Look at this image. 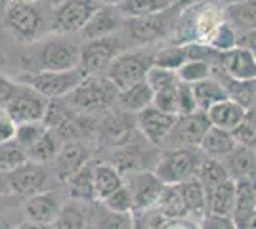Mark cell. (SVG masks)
<instances>
[{
    "mask_svg": "<svg viewBox=\"0 0 256 229\" xmlns=\"http://www.w3.org/2000/svg\"><path fill=\"white\" fill-rule=\"evenodd\" d=\"M203 151L199 147L192 149H168L162 151L153 172L159 176L164 186H182L199 178V170L204 163Z\"/></svg>",
    "mask_w": 256,
    "mask_h": 229,
    "instance_id": "6da1fadb",
    "label": "cell"
},
{
    "mask_svg": "<svg viewBox=\"0 0 256 229\" xmlns=\"http://www.w3.org/2000/svg\"><path fill=\"white\" fill-rule=\"evenodd\" d=\"M65 99L82 113H100L118 103V90L107 76L92 75L86 76Z\"/></svg>",
    "mask_w": 256,
    "mask_h": 229,
    "instance_id": "7a4b0ae2",
    "label": "cell"
},
{
    "mask_svg": "<svg viewBox=\"0 0 256 229\" xmlns=\"http://www.w3.org/2000/svg\"><path fill=\"white\" fill-rule=\"evenodd\" d=\"M86 78L84 71L80 67L71 71H32L22 73L18 76V82L25 86H31L46 99H58L69 96L82 80Z\"/></svg>",
    "mask_w": 256,
    "mask_h": 229,
    "instance_id": "3957f363",
    "label": "cell"
},
{
    "mask_svg": "<svg viewBox=\"0 0 256 229\" xmlns=\"http://www.w3.org/2000/svg\"><path fill=\"white\" fill-rule=\"evenodd\" d=\"M224 21V11L218 10V6L208 4V2L199 4V6H193L192 10L186 13V17L182 19L178 36H180L182 44H206L214 34V31Z\"/></svg>",
    "mask_w": 256,
    "mask_h": 229,
    "instance_id": "277c9868",
    "label": "cell"
},
{
    "mask_svg": "<svg viewBox=\"0 0 256 229\" xmlns=\"http://www.w3.org/2000/svg\"><path fill=\"white\" fill-rule=\"evenodd\" d=\"M155 54H142V52H126L118 54L115 61L106 71V76L115 84L118 92L134 86L138 82H144L146 76L153 67Z\"/></svg>",
    "mask_w": 256,
    "mask_h": 229,
    "instance_id": "5b68a950",
    "label": "cell"
},
{
    "mask_svg": "<svg viewBox=\"0 0 256 229\" xmlns=\"http://www.w3.org/2000/svg\"><path fill=\"white\" fill-rule=\"evenodd\" d=\"M100 0H65L54 10L52 31L62 34L82 31L92 15L100 10Z\"/></svg>",
    "mask_w": 256,
    "mask_h": 229,
    "instance_id": "8992f818",
    "label": "cell"
},
{
    "mask_svg": "<svg viewBox=\"0 0 256 229\" xmlns=\"http://www.w3.org/2000/svg\"><path fill=\"white\" fill-rule=\"evenodd\" d=\"M124 184L134 201V212H146L157 207L164 184L153 170H134L124 174Z\"/></svg>",
    "mask_w": 256,
    "mask_h": 229,
    "instance_id": "52a82bcc",
    "label": "cell"
},
{
    "mask_svg": "<svg viewBox=\"0 0 256 229\" xmlns=\"http://www.w3.org/2000/svg\"><path fill=\"white\" fill-rule=\"evenodd\" d=\"M208 128H210V120L203 111H197L188 117H178L174 130L170 132L166 143L162 145V151L199 147Z\"/></svg>",
    "mask_w": 256,
    "mask_h": 229,
    "instance_id": "ba28073f",
    "label": "cell"
},
{
    "mask_svg": "<svg viewBox=\"0 0 256 229\" xmlns=\"http://www.w3.org/2000/svg\"><path fill=\"white\" fill-rule=\"evenodd\" d=\"M48 101L50 99H46L42 94H38L31 86L20 84L16 96L12 98V101L4 111L16 122V126L25 124V122H38V120H44Z\"/></svg>",
    "mask_w": 256,
    "mask_h": 229,
    "instance_id": "9c48e42d",
    "label": "cell"
},
{
    "mask_svg": "<svg viewBox=\"0 0 256 229\" xmlns=\"http://www.w3.org/2000/svg\"><path fill=\"white\" fill-rule=\"evenodd\" d=\"M118 54H120V46L117 38L113 36L100 38V40H88L80 48L78 67L84 71L86 76L98 75L100 71H107Z\"/></svg>",
    "mask_w": 256,
    "mask_h": 229,
    "instance_id": "30bf717a",
    "label": "cell"
},
{
    "mask_svg": "<svg viewBox=\"0 0 256 229\" xmlns=\"http://www.w3.org/2000/svg\"><path fill=\"white\" fill-rule=\"evenodd\" d=\"M214 65L234 80L241 82L256 80V52L243 46H237L230 52H218V59Z\"/></svg>",
    "mask_w": 256,
    "mask_h": 229,
    "instance_id": "8fae6325",
    "label": "cell"
},
{
    "mask_svg": "<svg viewBox=\"0 0 256 229\" xmlns=\"http://www.w3.org/2000/svg\"><path fill=\"white\" fill-rule=\"evenodd\" d=\"M6 23H8V27L16 38H20L23 42H29L40 33L42 15L38 13V10L32 4L12 2L8 6V11H6Z\"/></svg>",
    "mask_w": 256,
    "mask_h": 229,
    "instance_id": "7c38bea8",
    "label": "cell"
},
{
    "mask_svg": "<svg viewBox=\"0 0 256 229\" xmlns=\"http://www.w3.org/2000/svg\"><path fill=\"white\" fill-rule=\"evenodd\" d=\"M176 120L178 117L176 115H170V113H162L157 107H148L144 109L142 113H138V126L142 134L146 136V140L162 149V145L166 143L170 132L174 130L176 126Z\"/></svg>",
    "mask_w": 256,
    "mask_h": 229,
    "instance_id": "4fadbf2b",
    "label": "cell"
},
{
    "mask_svg": "<svg viewBox=\"0 0 256 229\" xmlns=\"http://www.w3.org/2000/svg\"><path fill=\"white\" fill-rule=\"evenodd\" d=\"M46 168L42 164L36 163H25L23 166L16 168L8 172V187L10 193H16L20 197L29 199L32 195L44 193V186H46Z\"/></svg>",
    "mask_w": 256,
    "mask_h": 229,
    "instance_id": "5bb4252c",
    "label": "cell"
},
{
    "mask_svg": "<svg viewBox=\"0 0 256 229\" xmlns=\"http://www.w3.org/2000/svg\"><path fill=\"white\" fill-rule=\"evenodd\" d=\"M40 69L36 71H71L80 63V48L64 40H52L40 50Z\"/></svg>",
    "mask_w": 256,
    "mask_h": 229,
    "instance_id": "9a60e30c",
    "label": "cell"
},
{
    "mask_svg": "<svg viewBox=\"0 0 256 229\" xmlns=\"http://www.w3.org/2000/svg\"><path fill=\"white\" fill-rule=\"evenodd\" d=\"M170 15H168V10H166L160 11V13H153V15H146V17L128 19L126 29L130 36L134 38V42L150 44L162 38V36H166L168 31H170Z\"/></svg>",
    "mask_w": 256,
    "mask_h": 229,
    "instance_id": "2e32d148",
    "label": "cell"
},
{
    "mask_svg": "<svg viewBox=\"0 0 256 229\" xmlns=\"http://www.w3.org/2000/svg\"><path fill=\"white\" fill-rule=\"evenodd\" d=\"M23 210H25L29 222L54 226L58 222V218H60V214H62V205H60V199L54 193L44 191V193H38V195H32L29 199H25Z\"/></svg>",
    "mask_w": 256,
    "mask_h": 229,
    "instance_id": "e0dca14e",
    "label": "cell"
},
{
    "mask_svg": "<svg viewBox=\"0 0 256 229\" xmlns=\"http://www.w3.org/2000/svg\"><path fill=\"white\" fill-rule=\"evenodd\" d=\"M222 163L234 182H256V149L237 145Z\"/></svg>",
    "mask_w": 256,
    "mask_h": 229,
    "instance_id": "ac0fdd59",
    "label": "cell"
},
{
    "mask_svg": "<svg viewBox=\"0 0 256 229\" xmlns=\"http://www.w3.org/2000/svg\"><path fill=\"white\" fill-rule=\"evenodd\" d=\"M235 201H237V184L234 180H228L220 186L206 189V210L210 216L234 218Z\"/></svg>",
    "mask_w": 256,
    "mask_h": 229,
    "instance_id": "d6986e66",
    "label": "cell"
},
{
    "mask_svg": "<svg viewBox=\"0 0 256 229\" xmlns=\"http://www.w3.org/2000/svg\"><path fill=\"white\" fill-rule=\"evenodd\" d=\"M120 11L118 8L115 10L113 6H104L92 15V19L86 23L84 29L80 31L84 38L88 40H100V38H107L111 36L113 31H117L120 27Z\"/></svg>",
    "mask_w": 256,
    "mask_h": 229,
    "instance_id": "ffe728a7",
    "label": "cell"
},
{
    "mask_svg": "<svg viewBox=\"0 0 256 229\" xmlns=\"http://www.w3.org/2000/svg\"><path fill=\"white\" fill-rule=\"evenodd\" d=\"M206 117L210 120V126L234 132L246 119V109L243 105H239L237 101L228 98L206 111Z\"/></svg>",
    "mask_w": 256,
    "mask_h": 229,
    "instance_id": "44dd1931",
    "label": "cell"
},
{
    "mask_svg": "<svg viewBox=\"0 0 256 229\" xmlns=\"http://www.w3.org/2000/svg\"><path fill=\"white\" fill-rule=\"evenodd\" d=\"M86 159H88V153L86 147H82L78 142H67L60 149L58 157H56V172L58 178L67 182L73 174H76L82 166H86Z\"/></svg>",
    "mask_w": 256,
    "mask_h": 229,
    "instance_id": "7402d4cb",
    "label": "cell"
},
{
    "mask_svg": "<svg viewBox=\"0 0 256 229\" xmlns=\"http://www.w3.org/2000/svg\"><path fill=\"white\" fill-rule=\"evenodd\" d=\"M235 147H237V142H235L234 134L222 130V128H216V126L208 128V132L204 134L203 142L199 145V149L203 151L204 157L216 159V161H224Z\"/></svg>",
    "mask_w": 256,
    "mask_h": 229,
    "instance_id": "603a6c76",
    "label": "cell"
},
{
    "mask_svg": "<svg viewBox=\"0 0 256 229\" xmlns=\"http://www.w3.org/2000/svg\"><path fill=\"white\" fill-rule=\"evenodd\" d=\"M124 186V176L115 164H96L94 166V187L96 201H106L115 191Z\"/></svg>",
    "mask_w": 256,
    "mask_h": 229,
    "instance_id": "cb8c5ba5",
    "label": "cell"
},
{
    "mask_svg": "<svg viewBox=\"0 0 256 229\" xmlns=\"http://www.w3.org/2000/svg\"><path fill=\"white\" fill-rule=\"evenodd\" d=\"M180 189L182 195H184L186 208H188V216L201 224L204 216L208 214V210H206V189H204L199 180L186 182V184L180 186Z\"/></svg>",
    "mask_w": 256,
    "mask_h": 229,
    "instance_id": "d4e9b609",
    "label": "cell"
},
{
    "mask_svg": "<svg viewBox=\"0 0 256 229\" xmlns=\"http://www.w3.org/2000/svg\"><path fill=\"white\" fill-rule=\"evenodd\" d=\"M118 105L122 111H132V113H142L153 105V90L150 84L144 80L134 86L126 88L122 92H118Z\"/></svg>",
    "mask_w": 256,
    "mask_h": 229,
    "instance_id": "484cf974",
    "label": "cell"
},
{
    "mask_svg": "<svg viewBox=\"0 0 256 229\" xmlns=\"http://www.w3.org/2000/svg\"><path fill=\"white\" fill-rule=\"evenodd\" d=\"M224 17L237 33L256 31V0H246L235 6H228L224 10Z\"/></svg>",
    "mask_w": 256,
    "mask_h": 229,
    "instance_id": "4316f807",
    "label": "cell"
},
{
    "mask_svg": "<svg viewBox=\"0 0 256 229\" xmlns=\"http://www.w3.org/2000/svg\"><path fill=\"white\" fill-rule=\"evenodd\" d=\"M155 210L166 220L190 218L180 186H164V191H162V195H160Z\"/></svg>",
    "mask_w": 256,
    "mask_h": 229,
    "instance_id": "83f0119b",
    "label": "cell"
},
{
    "mask_svg": "<svg viewBox=\"0 0 256 229\" xmlns=\"http://www.w3.org/2000/svg\"><path fill=\"white\" fill-rule=\"evenodd\" d=\"M193 88V96H195V101H197V107L199 111H206L214 107L216 103L228 99V94H226L224 86L216 80V78H206L203 82H197V84H192Z\"/></svg>",
    "mask_w": 256,
    "mask_h": 229,
    "instance_id": "f1b7e54d",
    "label": "cell"
},
{
    "mask_svg": "<svg viewBox=\"0 0 256 229\" xmlns=\"http://www.w3.org/2000/svg\"><path fill=\"white\" fill-rule=\"evenodd\" d=\"M174 4L176 0H124L118 6V11L120 15L134 19V17H146V15L170 10Z\"/></svg>",
    "mask_w": 256,
    "mask_h": 229,
    "instance_id": "f546056e",
    "label": "cell"
},
{
    "mask_svg": "<svg viewBox=\"0 0 256 229\" xmlns=\"http://www.w3.org/2000/svg\"><path fill=\"white\" fill-rule=\"evenodd\" d=\"M237 201H235L234 222L235 226L256 214V182H235Z\"/></svg>",
    "mask_w": 256,
    "mask_h": 229,
    "instance_id": "4dcf8cb0",
    "label": "cell"
},
{
    "mask_svg": "<svg viewBox=\"0 0 256 229\" xmlns=\"http://www.w3.org/2000/svg\"><path fill=\"white\" fill-rule=\"evenodd\" d=\"M60 138L54 130H48L44 134L38 142L32 145L31 149H27V159L29 163H36V164H46L50 161H56L58 153H60Z\"/></svg>",
    "mask_w": 256,
    "mask_h": 229,
    "instance_id": "1f68e13d",
    "label": "cell"
},
{
    "mask_svg": "<svg viewBox=\"0 0 256 229\" xmlns=\"http://www.w3.org/2000/svg\"><path fill=\"white\" fill-rule=\"evenodd\" d=\"M69 195L82 201H94L96 199V187H94V166L86 164L76 174L67 180Z\"/></svg>",
    "mask_w": 256,
    "mask_h": 229,
    "instance_id": "d6a6232c",
    "label": "cell"
},
{
    "mask_svg": "<svg viewBox=\"0 0 256 229\" xmlns=\"http://www.w3.org/2000/svg\"><path fill=\"white\" fill-rule=\"evenodd\" d=\"M188 61H192L188 44H176V46H168L164 50H159L155 54L153 65L162 67V69H170V71H178Z\"/></svg>",
    "mask_w": 256,
    "mask_h": 229,
    "instance_id": "836d02e7",
    "label": "cell"
},
{
    "mask_svg": "<svg viewBox=\"0 0 256 229\" xmlns=\"http://www.w3.org/2000/svg\"><path fill=\"white\" fill-rule=\"evenodd\" d=\"M29 163L27 153L16 140H10L6 143H0V172H12L16 168Z\"/></svg>",
    "mask_w": 256,
    "mask_h": 229,
    "instance_id": "e575fe53",
    "label": "cell"
},
{
    "mask_svg": "<svg viewBox=\"0 0 256 229\" xmlns=\"http://www.w3.org/2000/svg\"><path fill=\"white\" fill-rule=\"evenodd\" d=\"M201 184H203L204 189H210V187H216L220 184H224L228 180H232L226 166L222 161H216V159H204L203 166L199 170V178H197Z\"/></svg>",
    "mask_w": 256,
    "mask_h": 229,
    "instance_id": "d590c367",
    "label": "cell"
},
{
    "mask_svg": "<svg viewBox=\"0 0 256 229\" xmlns=\"http://www.w3.org/2000/svg\"><path fill=\"white\" fill-rule=\"evenodd\" d=\"M176 73H178L180 82L197 84V82H203L206 78H212V63L203 61V59H192L186 65H182Z\"/></svg>",
    "mask_w": 256,
    "mask_h": 229,
    "instance_id": "8d00e7d4",
    "label": "cell"
},
{
    "mask_svg": "<svg viewBox=\"0 0 256 229\" xmlns=\"http://www.w3.org/2000/svg\"><path fill=\"white\" fill-rule=\"evenodd\" d=\"M48 130H50V128L44 124V120L18 124V126H16V138H14V140L20 143L23 149H25V153H27V149H31L32 145L38 142Z\"/></svg>",
    "mask_w": 256,
    "mask_h": 229,
    "instance_id": "74e56055",
    "label": "cell"
},
{
    "mask_svg": "<svg viewBox=\"0 0 256 229\" xmlns=\"http://www.w3.org/2000/svg\"><path fill=\"white\" fill-rule=\"evenodd\" d=\"M146 82L150 84V88L153 90V94H157V92H162V90L178 86L180 78H178V73H176V71L153 65L150 69L148 76H146Z\"/></svg>",
    "mask_w": 256,
    "mask_h": 229,
    "instance_id": "f35d334b",
    "label": "cell"
},
{
    "mask_svg": "<svg viewBox=\"0 0 256 229\" xmlns=\"http://www.w3.org/2000/svg\"><path fill=\"white\" fill-rule=\"evenodd\" d=\"M206 46H210L216 52H230V50L237 48V31L228 21H224L214 31Z\"/></svg>",
    "mask_w": 256,
    "mask_h": 229,
    "instance_id": "ab89813d",
    "label": "cell"
},
{
    "mask_svg": "<svg viewBox=\"0 0 256 229\" xmlns=\"http://www.w3.org/2000/svg\"><path fill=\"white\" fill-rule=\"evenodd\" d=\"M130 124H128L124 117L120 115H113L104 122V134L107 136V140L115 145H122L126 142V138L130 136Z\"/></svg>",
    "mask_w": 256,
    "mask_h": 229,
    "instance_id": "60d3db41",
    "label": "cell"
},
{
    "mask_svg": "<svg viewBox=\"0 0 256 229\" xmlns=\"http://www.w3.org/2000/svg\"><path fill=\"white\" fill-rule=\"evenodd\" d=\"M104 205L109 212H115V214H134V201H132V195L128 191L126 184L111 197H107Z\"/></svg>",
    "mask_w": 256,
    "mask_h": 229,
    "instance_id": "b9f144b4",
    "label": "cell"
},
{
    "mask_svg": "<svg viewBox=\"0 0 256 229\" xmlns=\"http://www.w3.org/2000/svg\"><path fill=\"white\" fill-rule=\"evenodd\" d=\"M153 107H157L162 113H170V115L178 117V86L153 94Z\"/></svg>",
    "mask_w": 256,
    "mask_h": 229,
    "instance_id": "7bdbcfd3",
    "label": "cell"
},
{
    "mask_svg": "<svg viewBox=\"0 0 256 229\" xmlns=\"http://www.w3.org/2000/svg\"><path fill=\"white\" fill-rule=\"evenodd\" d=\"M197 111H199V107H197V101L193 96L192 84L180 82L178 84V117H188V115H193Z\"/></svg>",
    "mask_w": 256,
    "mask_h": 229,
    "instance_id": "ee69618b",
    "label": "cell"
},
{
    "mask_svg": "<svg viewBox=\"0 0 256 229\" xmlns=\"http://www.w3.org/2000/svg\"><path fill=\"white\" fill-rule=\"evenodd\" d=\"M54 226H56V229H82L84 228V216L76 208H62V214Z\"/></svg>",
    "mask_w": 256,
    "mask_h": 229,
    "instance_id": "f6af8a7d",
    "label": "cell"
},
{
    "mask_svg": "<svg viewBox=\"0 0 256 229\" xmlns=\"http://www.w3.org/2000/svg\"><path fill=\"white\" fill-rule=\"evenodd\" d=\"M232 134H234L237 145H245V147L256 149V126L248 119L243 120Z\"/></svg>",
    "mask_w": 256,
    "mask_h": 229,
    "instance_id": "bcb514c9",
    "label": "cell"
},
{
    "mask_svg": "<svg viewBox=\"0 0 256 229\" xmlns=\"http://www.w3.org/2000/svg\"><path fill=\"white\" fill-rule=\"evenodd\" d=\"M100 229H134L132 214H115V212H111L107 218H104Z\"/></svg>",
    "mask_w": 256,
    "mask_h": 229,
    "instance_id": "7dc6e473",
    "label": "cell"
},
{
    "mask_svg": "<svg viewBox=\"0 0 256 229\" xmlns=\"http://www.w3.org/2000/svg\"><path fill=\"white\" fill-rule=\"evenodd\" d=\"M18 88H20L18 82H14V80H10V78H6V76L0 75V109L2 111L8 107V103H10L12 98L16 96Z\"/></svg>",
    "mask_w": 256,
    "mask_h": 229,
    "instance_id": "c3c4849f",
    "label": "cell"
},
{
    "mask_svg": "<svg viewBox=\"0 0 256 229\" xmlns=\"http://www.w3.org/2000/svg\"><path fill=\"white\" fill-rule=\"evenodd\" d=\"M201 229H237L234 218H220V216H204Z\"/></svg>",
    "mask_w": 256,
    "mask_h": 229,
    "instance_id": "681fc988",
    "label": "cell"
},
{
    "mask_svg": "<svg viewBox=\"0 0 256 229\" xmlns=\"http://www.w3.org/2000/svg\"><path fill=\"white\" fill-rule=\"evenodd\" d=\"M16 138V122L4 113H0V143H6Z\"/></svg>",
    "mask_w": 256,
    "mask_h": 229,
    "instance_id": "f907efd6",
    "label": "cell"
},
{
    "mask_svg": "<svg viewBox=\"0 0 256 229\" xmlns=\"http://www.w3.org/2000/svg\"><path fill=\"white\" fill-rule=\"evenodd\" d=\"M160 229H201V224L192 218H180V220H166L164 226Z\"/></svg>",
    "mask_w": 256,
    "mask_h": 229,
    "instance_id": "816d5d0a",
    "label": "cell"
},
{
    "mask_svg": "<svg viewBox=\"0 0 256 229\" xmlns=\"http://www.w3.org/2000/svg\"><path fill=\"white\" fill-rule=\"evenodd\" d=\"M20 229H56V226H48V224H36V222H25Z\"/></svg>",
    "mask_w": 256,
    "mask_h": 229,
    "instance_id": "f5cc1de1",
    "label": "cell"
},
{
    "mask_svg": "<svg viewBox=\"0 0 256 229\" xmlns=\"http://www.w3.org/2000/svg\"><path fill=\"white\" fill-rule=\"evenodd\" d=\"M237 229H256V214L250 216L248 220H245V222L237 224Z\"/></svg>",
    "mask_w": 256,
    "mask_h": 229,
    "instance_id": "db71d44e",
    "label": "cell"
},
{
    "mask_svg": "<svg viewBox=\"0 0 256 229\" xmlns=\"http://www.w3.org/2000/svg\"><path fill=\"white\" fill-rule=\"evenodd\" d=\"M2 193H10V187H8V174L6 172H0V195Z\"/></svg>",
    "mask_w": 256,
    "mask_h": 229,
    "instance_id": "11a10c76",
    "label": "cell"
},
{
    "mask_svg": "<svg viewBox=\"0 0 256 229\" xmlns=\"http://www.w3.org/2000/svg\"><path fill=\"white\" fill-rule=\"evenodd\" d=\"M246 119L250 120V122H252V124L256 126V107H252V109L246 111Z\"/></svg>",
    "mask_w": 256,
    "mask_h": 229,
    "instance_id": "9f6ffc18",
    "label": "cell"
},
{
    "mask_svg": "<svg viewBox=\"0 0 256 229\" xmlns=\"http://www.w3.org/2000/svg\"><path fill=\"white\" fill-rule=\"evenodd\" d=\"M102 4H106V6H120L124 0H100Z\"/></svg>",
    "mask_w": 256,
    "mask_h": 229,
    "instance_id": "6f0895ef",
    "label": "cell"
},
{
    "mask_svg": "<svg viewBox=\"0 0 256 229\" xmlns=\"http://www.w3.org/2000/svg\"><path fill=\"white\" fill-rule=\"evenodd\" d=\"M220 2H224L226 8H228V6H235V4H241V2H246V0H220Z\"/></svg>",
    "mask_w": 256,
    "mask_h": 229,
    "instance_id": "680465c9",
    "label": "cell"
},
{
    "mask_svg": "<svg viewBox=\"0 0 256 229\" xmlns=\"http://www.w3.org/2000/svg\"><path fill=\"white\" fill-rule=\"evenodd\" d=\"M6 65V55H4V52H2V48H0V67Z\"/></svg>",
    "mask_w": 256,
    "mask_h": 229,
    "instance_id": "91938a15",
    "label": "cell"
},
{
    "mask_svg": "<svg viewBox=\"0 0 256 229\" xmlns=\"http://www.w3.org/2000/svg\"><path fill=\"white\" fill-rule=\"evenodd\" d=\"M14 2H18V4H34L38 0H14Z\"/></svg>",
    "mask_w": 256,
    "mask_h": 229,
    "instance_id": "94428289",
    "label": "cell"
},
{
    "mask_svg": "<svg viewBox=\"0 0 256 229\" xmlns=\"http://www.w3.org/2000/svg\"><path fill=\"white\" fill-rule=\"evenodd\" d=\"M14 0H0V8H6L8 4H12Z\"/></svg>",
    "mask_w": 256,
    "mask_h": 229,
    "instance_id": "6125c7cd",
    "label": "cell"
},
{
    "mask_svg": "<svg viewBox=\"0 0 256 229\" xmlns=\"http://www.w3.org/2000/svg\"><path fill=\"white\" fill-rule=\"evenodd\" d=\"M50 2H52L54 6H60V4H62V2H65V0H50Z\"/></svg>",
    "mask_w": 256,
    "mask_h": 229,
    "instance_id": "be15d7a7",
    "label": "cell"
},
{
    "mask_svg": "<svg viewBox=\"0 0 256 229\" xmlns=\"http://www.w3.org/2000/svg\"><path fill=\"white\" fill-rule=\"evenodd\" d=\"M178 2H182V0H176V4H178Z\"/></svg>",
    "mask_w": 256,
    "mask_h": 229,
    "instance_id": "e7e4bbea",
    "label": "cell"
},
{
    "mask_svg": "<svg viewBox=\"0 0 256 229\" xmlns=\"http://www.w3.org/2000/svg\"><path fill=\"white\" fill-rule=\"evenodd\" d=\"M0 113H4V111H2V109H0Z\"/></svg>",
    "mask_w": 256,
    "mask_h": 229,
    "instance_id": "03108f58",
    "label": "cell"
}]
</instances>
